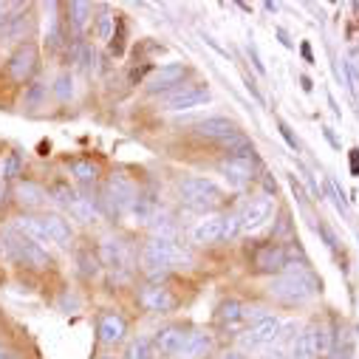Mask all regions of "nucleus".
I'll list each match as a JSON object with an SVG mask.
<instances>
[{
    "mask_svg": "<svg viewBox=\"0 0 359 359\" xmlns=\"http://www.w3.org/2000/svg\"><path fill=\"white\" fill-rule=\"evenodd\" d=\"M142 263H144L147 272L158 275V272H167V269H178V266L193 263V255L170 238H150L142 249Z\"/></svg>",
    "mask_w": 359,
    "mask_h": 359,
    "instance_id": "1",
    "label": "nucleus"
},
{
    "mask_svg": "<svg viewBox=\"0 0 359 359\" xmlns=\"http://www.w3.org/2000/svg\"><path fill=\"white\" fill-rule=\"evenodd\" d=\"M314 292H317L314 278L306 272V269H292V266H286V275H280L269 283V294L280 303H289V306L311 300Z\"/></svg>",
    "mask_w": 359,
    "mask_h": 359,
    "instance_id": "2",
    "label": "nucleus"
},
{
    "mask_svg": "<svg viewBox=\"0 0 359 359\" xmlns=\"http://www.w3.org/2000/svg\"><path fill=\"white\" fill-rule=\"evenodd\" d=\"M178 196H182V201L190 207V210H215L221 201H224V193L215 182H210V178L204 175H187L178 182Z\"/></svg>",
    "mask_w": 359,
    "mask_h": 359,
    "instance_id": "3",
    "label": "nucleus"
},
{
    "mask_svg": "<svg viewBox=\"0 0 359 359\" xmlns=\"http://www.w3.org/2000/svg\"><path fill=\"white\" fill-rule=\"evenodd\" d=\"M0 243H4L6 255L12 260H18L20 266H29V269H48L51 266L48 252L40 243H34L32 238L20 235V232H12V229L4 232V235H0Z\"/></svg>",
    "mask_w": 359,
    "mask_h": 359,
    "instance_id": "4",
    "label": "nucleus"
},
{
    "mask_svg": "<svg viewBox=\"0 0 359 359\" xmlns=\"http://www.w3.org/2000/svg\"><path fill=\"white\" fill-rule=\"evenodd\" d=\"M136 201L139 198H136L133 182H130V178H125L122 172H114L108 178V187H105V207H108V212H114V215L130 212Z\"/></svg>",
    "mask_w": 359,
    "mask_h": 359,
    "instance_id": "5",
    "label": "nucleus"
},
{
    "mask_svg": "<svg viewBox=\"0 0 359 359\" xmlns=\"http://www.w3.org/2000/svg\"><path fill=\"white\" fill-rule=\"evenodd\" d=\"M280 320L272 317V314H263L257 317L243 334H241V345L246 351H257V348H269V345H275V339L280 337Z\"/></svg>",
    "mask_w": 359,
    "mask_h": 359,
    "instance_id": "6",
    "label": "nucleus"
},
{
    "mask_svg": "<svg viewBox=\"0 0 359 359\" xmlns=\"http://www.w3.org/2000/svg\"><path fill=\"white\" fill-rule=\"evenodd\" d=\"M210 102V91L207 85L196 82V85H178L175 91H170L164 97V111H193L198 105Z\"/></svg>",
    "mask_w": 359,
    "mask_h": 359,
    "instance_id": "7",
    "label": "nucleus"
},
{
    "mask_svg": "<svg viewBox=\"0 0 359 359\" xmlns=\"http://www.w3.org/2000/svg\"><path fill=\"white\" fill-rule=\"evenodd\" d=\"M272 210H275V204H272V198H269V196H257V198L246 201V204L241 207V212H238L241 232H255V229H260L269 218H272Z\"/></svg>",
    "mask_w": 359,
    "mask_h": 359,
    "instance_id": "8",
    "label": "nucleus"
},
{
    "mask_svg": "<svg viewBox=\"0 0 359 359\" xmlns=\"http://www.w3.org/2000/svg\"><path fill=\"white\" fill-rule=\"evenodd\" d=\"M184 76H187V68L182 62H170V65H161L144 85L150 94H170L184 82Z\"/></svg>",
    "mask_w": 359,
    "mask_h": 359,
    "instance_id": "9",
    "label": "nucleus"
},
{
    "mask_svg": "<svg viewBox=\"0 0 359 359\" xmlns=\"http://www.w3.org/2000/svg\"><path fill=\"white\" fill-rule=\"evenodd\" d=\"M187 331L182 328V325H164V328H158L156 331V337H153V348H156V353H161V356H178L184 351V345H187Z\"/></svg>",
    "mask_w": 359,
    "mask_h": 359,
    "instance_id": "10",
    "label": "nucleus"
},
{
    "mask_svg": "<svg viewBox=\"0 0 359 359\" xmlns=\"http://www.w3.org/2000/svg\"><path fill=\"white\" fill-rule=\"evenodd\" d=\"M286 249L280 243H263L255 249V269L263 275H275L286 269Z\"/></svg>",
    "mask_w": 359,
    "mask_h": 359,
    "instance_id": "11",
    "label": "nucleus"
},
{
    "mask_svg": "<svg viewBox=\"0 0 359 359\" xmlns=\"http://www.w3.org/2000/svg\"><path fill=\"white\" fill-rule=\"evenodd\" d=\"M221 175L226 178V184H229L232 190H243V187L252 182V178H255V161L229 156V158L221 164Z\"/></svg>",
    "mask_w": 359,
    "mask_h": 359,
    "instance_id": "12",
    "label": "nucleus"
},
{
    "mask_svg": "<svg viewBox=\"0 0 359 359\" xmlns=\"http://www.w3.org/2000/svg\"><path fill=\"white\" fill-rule=\"evenodd\" d=\"M100 263H105L108 269H114V272H125V269H130L128 243L119 241V238H105L102 246H100Z\"/></svg>",
    "mask_w": 359,
    "mask_h": 359,
    "instance_id": "13",
    "label": "nucleus"
},
{
    "mask_svg": "<svg viewBox=\"0 0 359 359\" xmlns=\"http://www.w3.org/2000/svg\"><path fill=\"white\" fill-rule=\"evenodd\" d=\"M37 68V48L32 43H23L12 57H9V76L15 82H26Z\"/></svg>",
    "mask_w": 359,
    "mask_h": 359,
    "instance_id": "14",
    "label": "nucleus"
},
{
    "mask_svg": "<svg viewBox=\"0 0 359 359\" xmlns=\"http://www.w3.org/2000/svg\"><path fill=\"white\" fill-rule=\"evenodd\" d=\"M139 303L147 309V311H153V314H167V311H172L175 309V297L170 294V289H164V286H144L142 292H139Z\"/></svg>",
    "mask_w": 359,
    "mask_h": 359,
    "instance_id": "15",
    "label": "nucleus"
},
{
    "mask_svg": "<svg viewBox=\"0 0 359 359\" xmlns=\"http://www.w3.org/2000/svg\"><path fill=\"white\" fill-rule=\"evenodd\" d=\"M224 221H226V215H207L204 221L196 224L193 241L198 246H212V243L224 241Z\"/></svg>",
    "mask_w": 359,
    "mask_h": 359,
    "instance_id": "16",
    "label": "nucleus"
},
{
    "mask_svg": "<svg viewBox=\"0 0 359 359\" xmlns=\"http://www.w3.org/2000/svg\"><path fill=\"white\" fill-rule=\"evenodd\" d=\"M196 133H198V136H204V139L226 142L229 136H235V133H238V125H235L232 119H226V116H210V119H204V122H198V125H196Z\"/></svg>",
    "mask_w": 359,
    "mask_h": 359,
    "instance_id": "17",
    "label": "nucleus"
},
{
    "mask_svg": "<svg viewBox=\"0 0 359 359\" xmlns=\"http://www.w3.org/2000/svg\"><path fill=\"white\" fill-rule=\"evenodd\" d=\"M40 224H43L46 243H57V246H62V249H68V246H71L74 232H71V226H68V221H65V218H60V215H43V218H40Z\"/></svg>",
    "mask_w": 359,
    "mask_h": 359,
    "instance_id": "18",
    "label": "nucleus"
},
{
    "mask_svg": "<svg viewBox=\"0 0 359 359\" xmlns=\"http://www.w3.org/2000/svg\"><path fill=\"white\" fill-rule=\"evenodd\" d=\"M255 309H246L243 303H238V300H226V303H221L218 306V323L221 325H229V328H238L241 323H246V320H257V317H263V314H252Z\"/></svg>",
    "mask_w": 359,
    "mask_h": 359,
    "instance_id": "19",
    "label": "nucleus"
},
{
    "mask_svg": "<svg viewBox=\"0 0 359 359\" xmlns=\"http://www.w3.org/2000/svg\"><path fill=\"white\" fill-rule=\"evenodd\" d=\"M128 334V323L122 314H105L100 320V342L102 345H119Z\"/></svg>",
    "mask_w": 359,
    "mask_h": 359,
    "instance_id": "20",
    "label": "nucleus"
},
{
    "mask_svg": "<svg viewBox=\"0 0 359 359\" xmlns=\"http://www.w3.org/2000/svg\"><path fill=\"white\" fill-rule=\"evenodd\" d=\"M320 348H317V325H309L292 345V356L289 359H317Z\"/></svg>",
    "mask_w": 359,
    "mask_h": 359,
    "instance_id": "21",
    "label": "nucleus"
},
{
    "mask_svg": "<svg viewBox=\"0 0 359 359\" xmlns=\"http://www.w3.org/2000/svg\"><path fill=\"white\" fill-rule=\"evenodd\" d=\"M210 345H212V339H210L207 331H193L187 337V345L182 351V359H204L210 353Z\"/></svg>",
    "mask_w": 359,
    "mask_h": 359,
    "instance_id": "22",
    "label": "nucleus"
},
{
    "mask_svg": "<svg viewBox=\"0 0 359 359\" xmlns=\"http://www.w3.org/2000/svg\"><path fill=\"white\" fill-rule=\"evenodd\" d=\"M156 348H153V339L150 337H136L128 342L125 348V359H156Z\"/></svg>",
    "mask_w": 359,
    "mask_h": 359,
    "instance_id": "23",
    "label": "nucleus"
},
{
    "mask_svg": "<svg viewBox=\"0 0 359 359\" xmlns=\"http://www.w3.org/2000/svg\"><path fill=\"white\" fill-rule=\"evenodd\" d=\"M18 201L26 207H40L46 201V190L34 182H23V184H18Z\"/></svg>",
    "mask_w": 359,
    "mask_h": 359,
    "instance_id": "24",
    "label": "nucleus"
},
{
    "mask_svg": "<svg viewBox=\"0 0 359 359\" xmlns=\"http://www.w3.org/2000/svg\"><path fill=\"white\" fill-rule=\"evenodd\" d=\"M71 175L76 178V182H82V184H94V182H97V175H100V170H97L94 161L76 158V161H71Z\"/></svg>",
    "mask_w": 359,
    "mask_h": 359,
    "instance_id": "25",
    "label": "nucleus"
},
{
    "mask_svg": "<svg viewBox=\"0 0 359 359\" xmlns=\"http://www.w3.org/2000/svg\"><path fill=\"white\" fill-rule=\"evenodd\" d=\"M71 212H74L79 221L91 224V221L97 218V210H94V198H76V201L71 204Z\"/></svg>",
    "mask_w": 359,
    "mask_h": 359,
    "instance_id": "26",
    "label": "nucleus"
},
{
    "mask_svg": "<svg viewBox=\"0 0 359 359\" xmlns=\"http://www.w3.org/2000/svg\"><path fill=\"white\" fill-rule=\"evenodd\" d=\"M54 97H57L60 102H68V100L74 97V76H71V74H60V76L54 79Z\"/></svg>",
    "mask_w": 359,
    "mask_h": 359,
    "instance_id": "27",
    "label": "nucleus"
},
{
    "mask_svg": "<svg viewBox=\"0 0 359 359\" xmlns=\"http://www.w3.org/2000/svg\"><path fill=\"white\" fill-rule=\"evenodd\" d=\"M68 15H71V23L76 32H82L88 26V18H91V6L88 4H71L68 6Z\"/></svg>",
    "mask_w": 359,
    "mask_h": 359,
    "instance_id": "28",
    "label": "nucleus"
},
{
    "mask_svg": "<svg viewBox=\"0 0 359 359\" xmlns=\"http://www.w3.org/2000/svg\"><path fill=\"white\" fill-rule=\"evenodd\" d=\"M43 97H46V85L43 82H32V85H26V108H40V102H43Z\"/></svg>",
    "mask_w": 359,
    "mask_h": 359,
    "instance_id": "29",
    "label": "nucleus"
},
{
    "mask_svg": "<svg viewBox=\"0 0 359 359\" xmlns=\"http://www.w3.org/2000/svg\"><path fill=\"white\" fill-rule=\"evenodd\" d=\"M20 170H23V158H20L18 153H9L6 161L0 164V172H4V178H18Z\"/></svg>",
    "mask_w": 359,
    "mask_h": 359,
    "instance_id": "30",
    "label": "nucleus"
},
{
    "mask_svg": "<svg viewBox=\"0 0 359 359\" xmlns=\"http://www.w3.org/2000/svg\"><path fill=\"white\" fill-rule=\"evenodd\" d=\"M46 43H48L51 48H60V46H62V32H60V18H57V15L51 18V26H48Z\"/></svg>",
    "mask_w": 359,
    "mask_h": 359,
    "instance_id": "31",
    "label": "nucleus"
},
{
    "mask_svg": "<svg viewBox=\"0 0 359 359\" xmlns=\"http://www.w3.org/2000/svg\"><path fill=\"white\" fill-rule=\"evenodd\" d=\"M51 196H54L60 204H65V207H71V204L76 201V196H74V190H71L68 184H57V187H51Z\"/></svg>",
    "mask_w": 359,
    "mask_h": 359,
    "instance_id": "32",
    "label": "nucleus"
},
{
    "mask_svg": "<svg viewBox=\"0 0 359 359\" xmlns=\"http://www.w3.org/2000/svg\"><path fill=\"white\" fill-rule=\"evenodd\" d=\"M79 266H82V275H88V278L100 272V260L91 257V252H82V255H79Z\"/></svg>",
    "mask_w": 359,
    "mask_h": 359,
    "instance_id": "33",
    "label": "nucleus"
},
{
    "mask_svg": "<svg viewBox=\"0 0 359 359\" xmlns=\"http://www.w3.org/2000/svg\"><path fill=\"white\" fill-rule=\"evenodd\" d=\"M114 23H116V18L102 15V18H100V26H97V37H100V40H111V29H114Z\"/></svg>",
    "mask_w": 359,
    "mask_h": 359,
    "instance_id": "34",
    "label": "nucleus"
},
{
    "mask_svg": "<svg viewBox=\"0 0 359 359\" xmlns=\"http://www.w3.org/2000/svg\"><path fill=\"white\" fill-rule=\"evenodd\" d=\"M238 235H241L238 215H226V221H224V238H226V241H232V238H238Z\"/></svg>",
    "mask_w": 359,
    "mask_h": 359,
    "instance_id": "35",
    "label": "nucleus"
},
{
    "mask_svg": "<svg viewBox=\"0 0 359 359\" xmlns=\"http://www.w3.org/2000/svg\"><path fill=\"white\" fill-rule=\"evenodd\" d=\"M278 128H280V133H283V139L289 142V147H292V150H297V139L292 136V128H289L286 122H278Z\"/></svg>",
    "mask_w": 359,
    "mask_h": 359,
    "instance_id": "36",
    "label": "nucleus"
},
{
    "mask_svg": "<svg viewBox=\"0 0 359 359\" xmlns=\"http://www.w3.org/2000/svg\"><path fill=\"white\" fill-rule=\"evenodd\" d=\"M263 359H289V356H286L280 348H275V351H266V353H263Z\"/></svg>",
    "mask_w": 359,
    "mask_h": 359,
    "instance_id": "37",
    "label": "nucleus"
},
{
    "mask_svg": "<svg viewBox=\"0 0 359 359\" xmlns=\"http://www.w3.org/2000/svg\"><path fill=\"white\" fill-rule=\"evenodd\" d=\"M351 172H359V150H351Z\"/></svg>",
    "mask_w": 359,
    "mask_h": 359,
    "instance_id": "38",
    "label": "nucleus"
},
{
    "mask_svg": "<svg viewBox=\"0 0 359 359\" xmlns=\"http://www.w3.org/2000/svg\"><path fill=\"white\" fill-rule=\"evenodd\" d=\"M292 190H294V196H297L300 201H306V193H303V187L297 184V178H292Z\"/></svg>",
    "mask_w": 359,
    "mask_h": 359,
    "instance_id": "39",
    "label": "nucleus"
},
{
    "mask_svg": "<svg viewBox=\"0 0 359 359\" xmlns=\"http://www.w3.org/2000/svg\"><path fill=\"white\" fill-rule=\"evenodd\" d=\"M221 359H243V356H241V353H235V351H229V353H224Z\"/></svg>",
    "mask_w": 359,
    "mask_h": 359,
    "instance_id": "40",
    "label": "nucleus"
},
{
    "mask_svg": "<svg viewBox=\"0 0 359 359\" xmlns=\"http://www.w3.org/2000/svg\"><path fill=\"white\" fill-rule=\"evenodd\" d=\"M0 23H6V6L0 4Z\"/></svg>",
    "mask_w": 359,
    "mask_h": 359,
    "instance_id": "41",
    "label": "nucleus"
},
{
    "mask_svg": "<svg viewBox=\"0 0 359 359\" xmlns=\"http://www.w3.org/2000/svg\"><path fill=\"white\" fill-rule=\"evenodd\" d=\"M0 359H20V356H15V353H6V351H0Z\"/></svg>",
    "mask_w": 359,
    "mask_h": 359,
    "instance_id": "42",
    "label": "nucleus"
}]
</instances>
